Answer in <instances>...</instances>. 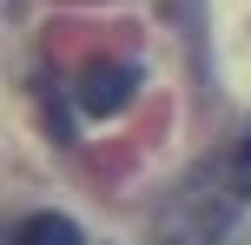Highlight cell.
<instances>
[{"instance_id":"obj_1","label":"cell","mask_w":251,"mask_h":245,"mask_svg":"<svg viewBox=\"0 0 251 245\" xmlns=\"http://www.w3.org/2000/svg\"><path fill=\"white\" fill-rule=\"evenodd\" d=\"M132 93H139V66H132V60H93L86 73H79V106L100 113V119L119 113Z\"/></svg>"},{"instance_id":"obj_2","label":"cell","mask_w":251,"mask_h":245,"mask_svg":"<svg viewBox=\"0 0 251 245\" xmlns=\"http://www.w3.org/2000/svg\"><path fill=\"white\" fill-rule=\"evenodd\" d=\"M13 245H86V239H79V225L66 212H33V219H20Z\"/></svg>"},{"instance_id":"obj_3","label":"cell","mask_w":251,"mask_h":245,"mask_svg":"<svg viewBox=\"0 0 251 245\" xmlns=\"http://www.w3.org/2000/svg\"><path fill=\"white\" fill-rule=\"evenodd\" d=\"M231 166H238V179H245V192H251V126H245V146H238V159H231Z\"/></svg>"}]
</instances>
